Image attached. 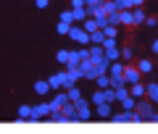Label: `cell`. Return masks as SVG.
<instances>
[{"instance_id": "6da1fadb", "label": "cell", "mask_w": 158, "mask_h": 134, "mask_svg": "<svg viewBox=\"0 0 158 134\" xmlns=\"http://www.w3.org/2000/svg\"><path fill=\"white\" fill-rule=\"evenodd\" d=\"M111 121L113 124H142V118L137 116V111H116V113H111Z\"/></svg>"}, {"instance_id": "7a4b0ae2", "label": "cell", "mask_w": 158, "mask_h": 134, "mask_svg": "<svg viewBox=\"0 0 158 134\" xmlns=\"http://www.w3.org/2000/svg\"><path fill=\"white\" fill-rule=\"evenodd\" d=\"M66 37H71L74 42H79L82 47H87V45H90V34H87L85 29H82V24H77V21L69 26V34H66Z\"/></svg>"}, {"instance_id": "3957f363", "label": "cell", "mask_w": 158, "mask_h": 134, "mask_svg": "<svg viewBox=\"0 0 158 134\" xmlns=\"http://www.w3.org/2000/svg\"><path fill=\"white\" fill-rule=\"evenodd\" d=\"M48 113H50V105H48L45 100L37 103V105H32V113H29V121L27 124H40L42 118H48Z\"/></svg>"}, {"instance_id": "277c9868", "label": "cell", "mask_w": 158, "mask_h": 134, "mask_svg": "<svg viewBox=\"0 0 158 134\" xmlns=\"http://www.w3.org/2000/svg\"><path fill=\"white\" fill-rule=\"evenodd\" d=\"M135 111H137V116H140L142 121H150V116L156 113V105H153L150 100H142L140 97V100L135 103Z\"/></svg>"}, {"instance_id": "5b68a950", "label": "cell", "mask_w": 158, "mask_h": 134, "mask_svg": "<svg viewBox=\"0 0 158 134\" xmlns=\"http://www.w3.org/2000/svg\"><path fill=\"white\" fill-rule=\"evenodd\" d=\"M71 103H74V108H77L79 121H90V118H92V108H90V103H87L85 97H79V100H71Z\"/></svg>"}, {"instance_id": "8992f818", "label": "cell", "mask_w": 158, "mask_h": 134, "mask_svg": "<svg viewBox=\"0 0 158 134\" xmlns=\"http://www.w3.org/2000/svg\"><path fill=\"white\" fill-rule=\"evenodd\" d=\"M61 111H63V118H66V124H79V116H77V108H74V103L71 100H66L61 105Z\"/></svg>"}, {"instance_id": "52a82bcc", "label": "cell", "mask_w": 158, "mask_h": 134, "mask_svg": "<svg viewBox=\"0 0 158 134\" xmlns=\"http://www.w3.org/2000/svg\"><path fill=\"white\" fill-rule=\"evenodd\" d=\"M140 79H142V74L137 71V66L124 63V82H127V84H135V82H140Z\"/></svg>"}, {"instance_id": "ba28073f", "label": "cell", "mask_w": 158, "mask_h": 134, "mask_svg": "<svg viewBox=\"0 0 158 134\" xmlns=\"http://www.w3.org/2000/svg\"><path fill=\"white\" fill-rule=\"evenodd\" d=\"M103 55H106V50H103V47H100V45H87V58H90V61L92 63H98V61H100V58Z\"/></svg>"}, {"instance_id": "9c48e42d", "label": "cell", "mask_w": 158, "mask_h": 134, "mask_svg": "<svg viewBox=\"0 0 158 134\" xmlns=\"http://www.w3.org/2000/svg\"><path fill=\"white\" fill-rule=\"evenodd\" d=\"M111 113H113L111 103H98V105H95V116L103 118V121H108V118H111Z\"/></svg>"}, {"instance_id": "30bf717a", "label": "cell", "mask_w": 158, "mask_h": 134, "mask_svg": "<svg viewBox=\"0 0 158 134\" xmlns=\"http://www.w3.org/2000/svg\"><path fill=\"white\" fill-rule=\"evenodd\" d=\"M127 87H129V95L135 97V100H140V97H145V82H135V84H127Z\"/></svg>"}, {"instance_id": "8fae6325", "label": "cell", "mask_w": 158, "mask_h": 134, "mask_svg": "<svg viewBox=\"0 0 158 134\" xmlns=\"http://www.w3.org/2000/svg\"><path fill=\"white\" fill-rule=\"evenodd\" d=\"M145 97L153 103V105H158V84L156 82H148L145 84Z\"/></svg>"}, {"instance_id": "7c38bea8", "label": "cell", "mask_w": 158, "mask_h": 134, "mask_svg": "<svg viewBox=\"0 0 158 134\" xmlns=\"http://www.w3.org/2000/svg\"><path fill=\"white\" fill-rule=\"evenodd\" d=\"M137 71H140L142 76H148V74L153 71V61L150 58H140V61H137Z\"/></svg>"}, {"instance_id": "4fadbf2b", "label": "cell", "mask_w": 158, "mask_h": 134, "mask_svg": "<svg viewBox=\"0 0 158 134\" xmlns=\"http://www.w3.org/2000/svg\"><path fill=\"white\" fill-rule=\"evenodd\" d=\"M118 18H121V26H135V18H132V8H124V11H118Z\"/></svg>"}, {"instance_id": "5bb4252c", "label": "cell", "mask_w": 158, "mask_h": 134, "mask_svg": "<svg viewBox=\"0 0 158 134\" xmlns=\"http://www.w3.org/2000/svg\"><path fill=\"white\" fill-rule=\"evenodd\" d=\"M48 121H50V124H66V118H63V111H61V108H53V111L48 113Z\"/></svg>"}, {"instance_id": "9a60e30c", "label": "cell", "mask_w": 158, "mask_h": 134, "mask_svg": "<svg viewBox=\"0 0 158 134\" xmlns=\"http://www.w3.org/2000/svg\"><path fill=\"white\" fill-rule=\"evenodd\" d=\"M34 92H37L40 97H45L48 92H50V84H48V79H40V82H34Z\"/></svg>"}, {"instance_id": "2e32d148", "label": "cell", "mask_w": 158, "mask_h": 134, "mask_svg": "<svg viewBox=\"0 0 158 134\" xmlns=\"http://www.w3.org/2000/svg\"><path fill=\"white\" fill-rule=\"evenodd\" d=\"M118 58L124 63H132V58H135V50H132L129 45H124V47H118Z\"/></svg>"}, {"instance_id": "e0dca14e", "label": "cell", "mask_w": 158, "mask_h": 134, "mask_svg": "<svg viewBox=\"0 0 158 134\" xmlns=\"http://www.w3.org/2000/svg\"><path fill=\"white\" fill-rule=\"evenodd\" d=\"M132 18H135V26L137 24H145V11H142V6L132 8Z\"/></svg>"}, {"instance_id": "ac0fdd59", "label": "cell", "mask_w": 158, "mask_h": 134, "mask_svg": "<svg viewBox=\"0 0 158 134\" xmlns=\"http://www.w3.org/2000/svg\"><path fill=\"white\" fill-rule=\"evenodd\" d=\"M29 113H32V105L21 103V105H19V121H29Z\"/></svg>"}, {"instance_id": "d6986e66", "label": "cell", "mask_w": 158, "mask_h": 134, "mask_svg": "<svg viewBox=\"0 0 158 134\" xmlns=\"http://www.w3.org/2000/svg\"><path fill=\"white\" fill-rule=\"evenodd\" d=\"M118 103H121V108H124V111H135V97H132V95H127V97H121V100H118Z\"/></svg>"}, {"instance_id": "ffe728a7", "label": "cell", "mask_w": 158, "mask_h": 134, "mask_svg": "<svg viewBox=\"0 0 158 134\" xmlns=\"http://www.w3.org/2000/svg\"><path fill=\"white\" fill-rule=\"evenodd\" d=\"M48 84H50V89H63L61 87V71L53 74V76H48Z\"/></svg>"}, {"instance_id": "44dd1931", "label": "cell", "mask_w": 158, "mask_h": 134, "mask_svg": "<svg viewBox=\"0 0 158 134\" xmlns=\"http://www.w3.org/2000/svg\"><path fill=\"white\" fill-rule=\"evenodd\" d=\"M71 84H77V82H74V79L69 76V71H66V68H63V71H61V87H63V89H69V87H71Z\"/></svg>"}, {"instance_id": "7402d4cb", "label": "cell", "mask_w": 158, "mask_h": 134, "mask_svg": "<svg viewBox=\"0 0 158 134\" xmlns=\"http://www.w3.org/2000/svg\"><path fill=\"white\" fill-rule=\"evenodd\" d=\"M66 97H69V100H79V97H82V92H79L77 84H71V87L66 89Z\"/></svg>"}, {"instance_id": "603a6c76", "label": "cell", "mask_w": 158, "mask_h": 134, "mask_svg": "<svg viewBox=\"0 0 158 134\" xmlns=\"http://www.w3.org/2000/svg\"><path fill=\"white\" fill-rule=\"evenodd\" d=\"M103 8H106V13H118V3L116 0H103Z\"/></svg>"}, {"instance_id": "cb8c5ba5", "label": "cell", "mask_w": 158, "mask_h": 134, "mask_svg": "<svg viewBox=\"0 0 158 134\" xmlns=\"http://www.w3.org/2000/svg\"><path fill=\"white\" fill-rule=\"evenodd\" d=\"M56 61L61 63V66H66V61H69V50H66V47H61V50L56 53Z\"/></svg>"}, {"instance_id": "d4e9b609", "label": "cell", "mask_w": 158, "mask_h": 134, "mask_svg": "<svg viewBox=\"0 0 158 134\" xmlns=\"http://www.w3.org/2000/svg\"><path fill=\"white\" fill-rule=\"evenodd\" d=\"M106 58H108V61H121V58H118V45H116V47H108Z\"/></svg>"}, {"instance_id": "484cf974", "label": "cell", "mask_w": 158, "mask_h": 134, "mask_svg": "<svg viewBox=\"0 0 158 134\" xmlns=\"http://www.w3.org/2000/svg\"><path fill=\"white\" fill-rule=\"evenodd\" d=\"M90 103H92V105H98V103H106V100H103V89H95V92H92Z\"/></svg>"}, {"instance_id": "4316f807", "label": "cell", "mask_w": 158, "mask_h": 134, "mask_svg": "<svg viewBox=\"0 0 158 134\" xmlns=\"http://www.w3.org/2000/svg\"><path fill=\"white\" fill-rule=\"evenodd\" d=\"M103 34H106V37H118V26H111V24H108V26H103Z\"/></svg>"}, {"instance_id": "83f0119b", "label": "cell", "mask_w": 158, "mask_h": 134, "mask_svg": "<svg viewBox=\"0 0 158 134\" xmlns=\"http://www.w3.org/2000/svg\"><path fill=\"white\" fill-rule=\"evenodd\" d=\"M61 21H63V24H74V13H71V8H69V11H61Z\"/></svg>"}, {"instance_id": "f1b7e54d", "label": "cell", "mask_w": 158, "mask_h": 134, "mask_svg": "<svg viewBox=\"0 0 158 134\" xmlns=\"http://www.w3.org/2000/svg\"><path fill=\"white\" fill-rule=\"evenodd\" d=\"M69 26H71V24H63V21H58V26H56V32L61 34V37H66V34H69Z\"/></svg>"}, {"instance_id": "f546056e", "label": "cell", "mask_w": 158, "mask_h": 134, "mask_svg": "<svg viewBox=\"0 0 158 134\" xmlns=\"http://www.w3.org/2000/svg\"><path fill=\"white\" fill-rule=\"evenodd\" d=\"M156 24H158V18H156V16H145V26H148V29H153Z\"/></svg>"}, {"instance_id": "4dcf8cb0", "label": "cell", "mask_w": 158, "mask_h": 134, "mask_svg": "<svg viewBox=\"0 0 158 134\" xmlns=\"http://www.w3.org/2000/svg\"><path fill=\"white\" fill-rule=\"evenodd\" d=\"M34 6H37V8H40V11H45V8H48V6H50V0H34Z\"/></svg>"}, {"instance_id": "1f68e13d", "label": "cell", "mask_w": 158, "mask_h": 134, "mask_svg": "<svg viewBox=\"0 0 158 134\" xmlns=\"http://www.w3.org/2000/svg\"><path fill=\"white\" fill-rule=\"evenodd\" d=\"M100 3H103V0H85L87 8H95V6H100Z\"/></svg>"}, {"instance_id": "d6a6232c", "label": "cell", "mask_w": 158, "mask_h": 134, "mask_svg": "<svg viewBox=\"0 0 158 134\" xmlns=\"http://www.w3.org/2000/svg\"><path fill=\"white\" fill-rule=\"evenodd\" d=\"M85 6V0H71V8H82Z\"/></svg>"}, {"instance_id": "836d02e7", "label": "cell", "mask_w": 158, "mask_h": 134, "mask_svg": "<svg viewBox=\"0 0 158 134\" xmlns=\"http://www.w3.org/2000/svg\"><path fill=\"white\" fill-rule=\"evenodd\" d=\"M137 6H145V0H132V8H137Z\"/></svg>"}, {"instance_id": "e575fe53", "label": "cell", "mask_w": 158, "mask_h": 134, "mask_svg": "<svg viewBox=\"0 0 158 134\" xmlns=\"http://www.w3.org/2000/svg\"><path fill=\"white\" fill-rule=\"evenodd\" d=\"M150 50H153V53L158 55V39H153V47H150Z\"/></svg>"}, {"instance_id": "d590c367", "label": "cell", "mask_w": 158, "mask_h": 134, "mask_svg": "<svg viewBox=\"0 0 158 134\" xmlns=\"http://www.w3.org/2000/svg\"><path fill=\"white\" fill-rule=\"evenodd\" d=\"M150 121H153V124H158V111H156V113L150 116Z\"/></svg>"}, {"instance_id": "8d00e7d4", "label": "cell", "mask_w": 158, "mask_h": 134, "mask_svg": "<svg viewBox=\"0 0 158 134\" xmlns=\"http://www.w3.org/2000/svg\"><path fill=\"white\" fill-rule=\"evenodd\" d=\"M116 3H118V0H116Z\"/></svg>"}]
</instances>
